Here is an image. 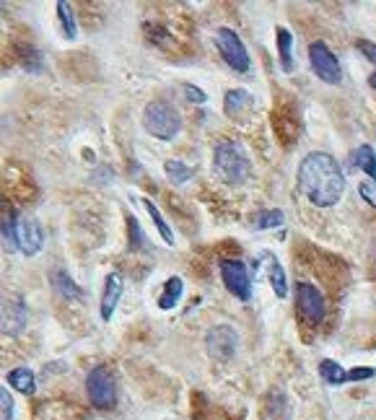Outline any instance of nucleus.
Instances as JSON below:
<instances>
[{
    "instance_id": "f257e3e1",
    "label": "nucleus",
    "mask_w": 376,
    "mask_h": 420,
    "mask_svg": "<svg viewBox=\"0 0 376 420\" xmlns=\"http://www.w3.org/2000/svg\"><path fill=\"white\" fill-rule=\"evenodd\" d=\"M298 190L312 205L332 208L345 193V177L330 153L314 150L298 166Z\"/></svg>"
},
{
    "instance_id": "f03ea898",
    "label": "nucleus",
    "mask_w": 376,
    "mask_h": 420,
    "mask_svg": "<svg viewBox=\"0 0 376 420\" xmlns=\"http://www.w3.org/2000/svg\"><path fill=\"white\" fill-rule=\"evenodd\" d=\"M0 239H3V247L8 252H21L26 257H34L36 252L42 250L44 231L34 218H26V215L8 210L0 218Z\"/></svg>"
},
{
    "instance_id": "7ed1b4c3",
    "label": "nucleus",
    "mask_w": 376,
    "mask_h": 420,
    "mask_svg": "<svg viewBox=\"0 0 376 420\" xmlns=\"http://www.w3.org/2000/svg\"><path fill=\"white\" fill-rule=\"evenodd\" d=\"M143 125L158 140H174L179 135V130H182V117H179L174 104L156 99L151 101L146 112H143Z\"/></svg>"
},
{
    "instance_id": "20e7f679",
    "label": "nucleus",
    "mask_w": 376,
    "mask_h": 420,
    "mask_svg": "<svg viewBox=\"0 0 376 420\" xmlns=\"http://www.w3.org/2000/svg\"><path fill=\"white\" fill-rule=\"evenodd\" d=\"M213 164H215V174H218L223 182H228V185H239L249 174V158L239 143L220 140L218 145H215Z\"/></svg>"
},
{
    "instance_id": "39448f33",
    "label": "nucleus",
    "mask_w": 376,
    "mask_h": 420,
    "mask_svg": "<svg viewBox=\"0 0 376 420\" xmlns=\"http://www.w3.org/2000/svg\"><path fill=\"white\" fill-rule=\"evenodd\" d=\"M86 392H88V402L96 410H109L117 402V386H114V377L107 366H96L88 371L86 377Z\"/></svg>"
},
{
    "instance_id": "423d86ee",
    "label": "nucleus",
    "mask_w": 376,
    "mask_h": 420,
    "mask_svg": "<svg viewBox=\"0 0 376 420\" xmlns=\"http://www.w3.org/2000/svg\"><path fill=\"white\" fill-rule=\"evenodd\" d=\"M215 47H218L220 57L226 60L228 68H234L236 73H247L249 71V55H247V47L244 42L239 39L234 29H226L220 26L215 29Z\"/></svg>"
},
{
    "instance_id": "0eeeda50",
    "label": "nucleus",
    "mask_w": 376,
    "mask_h": 420,
    "mask_svg": "<svg viewBox=\"0 0 376 420\" xmlns=\"http://www.w3.org/2000/svg\"><path fill=\"white\" fill-rule=\"evenodd\" d=\"M309 63H312L317 78L325 81L330 86H337L342 81V71L337 57L332 55V50L325 42H312L309 44Z\"/></svg>"
},
{
    "instance_id": "6e6552de",
    "label": "nucleus",
    "mask_w": 376,
    "mask_h": 420,
    "mask_svg": "<svg viewBox=\"0 0 376 420\" xmlns=\"http://www.w3.org/2000/svg\"><path fill=\"white\" fill-rule=\"evenodd\" d=\"M220 278L226 283L228 293H234L239 301L252 299V278H249L247 265L242 260H223L220 262Z\"/></svg>"
},
{
    "instance_id": "1a4fd4ad",
    "label": "nucleus",
    "mask_w": 376,
    "mask_h": 420,
    "mask_svg": "<svg viewBox=\"0 0 376 420\" xmlns=\"http://www.w3.org/2000/svg\"><path fill=\"white\" fill-rule=\"evenodd\" d=\"M296 307L309 324H320L325 317V299L312 283H296Z\"/></svg>"
},
{
    "instance_id": "9d476101",
    "label": "nucleus",
    "mask_w": 376,
    "mask_h": 420,
    "mask_svg": "<svg viewBox=\"0 0 376 420\" xmlns=\"http://www.w3.org/2000/svg\"><path fill=\"white\" fill-rule=\"evenodd\" d=\"M205 345L208 353L218 361H228V358L236 353V345H239V335L228 324H218V327L208 329L205 335Z\"/></svg>"
},
{
    "instance_id": "9b49d317",
    "label": "nucleus",
    "mask_w": 376,
    "mask_h": 420,
    "mask_svg": "<svg viewBox=\"0 0 376 420\" xmlns=\"http://www.w3.org/2000/svg\"><path fill=\"white\" fill-rule=\"evenodd\" d=\"M26 327V307L21 299L0 301V329L8 335H19Z\"/></svg>"
},
{
    "instance_id": "f8f14e48",
    "label": "nucleus",
    "mask_w": 376,
    "mask_h": 420,
    "mask_svg": "<svg viewBox=\"0 0 376 420\" xmlns=\"http://www.w3.org/2000/svg\"><path fill=\"white\" fill-rule=\"evenodd\" d=\"M122 296V278L117 272L107 275V283H104V293H101V319L109 322L114 317V309H117V301Z\"/></svg>"
},
{
    "instance_id": "ddd939ff",
    "label": "nucleus",
    "mask_w": 376,
    "mask_h": 420,
    "mask_svg": "<svg viewBox=\"0 0 376 420\" xmlns=\"http://www.w3.org/2000/svg\"><path fill=\"white\" fill-rule=\"evenodd\" d=\"M263 257L268 260V278H270V285H273V291H275L278 299H285V296H288V283H285L283 265L278 262L270 252H263Z\"/></svg>"
},
{
    "instance_id": "4468645a",
    "label": "nucleus",
    "mask_w": 376,
    "mask_h": 420,
    "mask_svg": "<svg viewBox=\"0 0 376 420\" xmlns=\"http://www.w3.org/2000/svg\"><path fill=\"white\" fill-rule=\"evenodd\" d=\"M8 384L14 386L16 392H21V394H34V389H36L34 371L26 369V366H19V369H14L11 374H8Z\"/></svg>"
},
{
    "instance_id": "2eb2a0df",
    "label": "nucleus",
    "mask_w": 376,
    "mask_h": 420,
    "mask_svg": "<svg viewBox=\"0 0 376 420\" xmlns=\"http://www.w3.org/2000/svg\"><path fill=\"white\" fill-rule=\"evenodd\" d=\"M320 377L325 379L330 386H342L348 384V371L342 369L340 364H335V361H330V358H325L320 364Z\"/></svg>"
},
{
    "instance_id": "dca6fc26",
    "label": "nucleus",
    "mask_w": 376,
    "mask_h": 420,
    "mask_svg": "<svg viewBox=\"0 0 376 420\" xmlns=\"http://www.w3.org/2000/svg\"><path fill=\"white\" fill-rule=\"evenodd\" d=\"M285 223L283 210H260L252 215V228L255 231H268V228H280Z\"/></svg>"
},
{
    "instance_id": "f3484780",
    "label": "nucleus",
    "mask_w": 376,
    "mask_h": 420,
    "mask_svg": "<svg viewBox=\"0 0 376 420\" xmlns=\"http://www.w3.org/2000/svg\"><path fill=\"white\" fill-rule=\"evenodd\" d=\"M52 285H55V291L60 293L63 299H81V288L73 283V278L68 272H63V270L52 272Z\"/></svg>"
},
{
    "instance_id": "a211bd4d",
    "label": "nucleus",
    "mask_w": 376,
    "mask_h": 420,
    "mask_svg": "<svg viewBox=\"0 0 376 420\" xmlns=\"http://www.w3.org/2000/svg\"><path fill=\"white\" fill-rule=\"evenodd\" d=\"M182 291H185V283H182V278H169V280H166V285H163V293L158 296V307H161V309H171L179 301Z\"/></svg>"
},
{
    "instance_id": "6ab92c4d",
    "label": "nucleus",
    "mask_w": 376,
    "mask_h": 420,
    "mask_svg": "<svg viewBox=\"0 0 376 420\" xmlns=\"http://www.w3.org/2000/svg\"><path fill=\"white\" fill-rule=\"evenodd\" d=\"M57 19H60V26H63V34L68 39H76L78 36V26H76V16H73V6L71 3H57Z\"/></svg>"
},
{
    "instance_id": "aec40b11",
    "label": "nucleus",
    "mask_w": 376,
    "mask_h": 420,
    "mask_svg": "<svg viewBox=\"0 0 376 420\" xmlns=\"http://www.w3.org/2000/svg\"><path fill=\"white\" fill-rule=\"evenodd\" d=\"M291 44H293V36L288 29H278V52H280V65H283L285 73L293 71V60H291Z\"/></svg>"
},
{
    "instance_id": "412c9836",
    "label": "nucleus",
    "mask_w": 376,
    "mask_h": 420,
    "mask_svg": "<svg viewBox=\"0 0 376 420\" xmlns=\"http://www.w3.org/2000/svg\"><path fill=\"white\" fill-rule=\"evenodd\" d=\"M247 107H252V96H249L244 88H236V91L226 93V101H223L226 114H239L242 109H247Z\"/></svg>"
},
{
    "instance_id": "4be33fe9",
    "label": "nucleus",
    "mask_w": 376,
    "mask_h": 420,
    "mask_svg": "<svg viewBox=\"0 0 376 420\" xmlns=\"http://www.w3.org/2000/svg\"><path fill=\"white\" fill-rule=\"evenodd\" d=\"M355 166L361 171H366L371 179L376 182V153H374V148L371 145H361V148L355 150V161H353Z\"/></svg>"
},
{
    "instance_id": "5701e85b",
    "label": "nucleus",
    "mask_w": 376,
    "mask_h": 420,
    "mask_svg": "<svg viewBox=\"0 0 376 420\" xmlns=\"http://www.w3.org/2000/svg\"><path fill=\"white\" fill-rule=\"evenodd\" d=\"M143 205H146V210L151 213V218H153V223H156V228H158V234H161V239L166 244H174V231L169 228V223L163 221V215H161V210L156 208V203H151V200H143Z\"/></svg>"
},
{
    "instance_id": "b1692460",
    "label": "nucleus",
    "mask_w": 376,
    "mask_h": 420,
    "mask_svg": "<svg viewBox=\"0 0 376 420\" xmlns=\"http://www.w3.org/2000/svg\"><path fill=\"white\" fill-rule=\"evenodd\" d=\"M163 169H166V174H169V177L174 179L177 185H185L187 179L192 177V169L185 164V161H179V158H171V161H166V164H163Z\"/></svg>"
},
{
    "instance_id": "393cba45",
    "label": "nucleus",
    "mask_w": 376,
    "mask_h": 420,
    "mask_svg": "<svg viewBox=\"0 0 376 420\" xmlns=\"http://www.w3.org/2000/svg\"><path fill=\"white\" fill-rule=\"evenodd\" d=\"M128 231H130V250L143 252L146 247H148V242H146V234H143V228H141V223H138V218H135V215H130V218H128Z\"/></svg>"
},
{
    "instance_id": "a878e982",
    "label": "nucleus",
    "mask_w": 376,
    "mask_h": 420,
    "mask_svg": "<svg viewBox=\"0 0 376 420\" xmlns=\"http://www.w3.org/2000/svg\"><path fill=\"white\" fill-rule=\"evenodd\" d=\"M0 420H14V397L0 384Z\"/></svg>"
},
{
    "instance_id": "bb28decb",
    "label": "nucleus",
    "mask_w": 376,
    "mask_h": 420,
    "mask_svg": "<svg viewBox=\"0 0 376 420\" xmlns=\"http://www.w3.org/2000/svg\"><path fill=\"white\" fill-rule=\"evenodd\" d=\"M182 91H185V93H187V99L195 101V104H205V101H208V96H205V93H203V91H200L198 86L185 83V86H182Z\"/></svg>"
},
{
    "instance_id": "cd10ccee",
    "label": "nucleus",
    "mask_w": 376,
    "mask_h": 420,
    "mask_svg": "<svg viewBox=\"0 0 376 420\" xmlns=\"http://www.w3.org/2000/svg\"><path fill=\"white\" fill-rule=\"evenodd\" d=\"M376 371L374 369H353L348 371V381H363V379H374Z\"/></svg>"
},
{
    "instance_id": "c85d7f7f",
    "label": "nucleus",
    "mask_w": 376,
    "mask_h": 420,
    "mask_svg": "<svg viewBox=\"0 0 376 420\" xmlns=\"http://www.w3.org/2000/svg\"><path fill=\"white\" fill-rule=\"evenodd\" d=\"M358 50L366 55V60L376 63V44L374 42H369V39H358Z\"/></svg>"
},
{
    "instance_id": "c756f323",
    "label": "nucleus",
    "mask_w": 376,
    "mask_h": 420,
    "mask_svg": "<svg viewBox=\"0 0 376 420\" xmlns=\"http://www.w3.org/2000/svg\"><path fill=\"white\" fill-rule=\"evenodd\" d=\"M358 193H361L363 200H369L371 205L376 208V185H371V182H363V185L358 187Z\"/></svg>"
},
{
    "instance_id": "7c9ffc66",
    "label": "nucleus",
    "mask_w": 376,
    "mask_h": 420,
    "mask_svg": "<svg viewBox=\"0 0 376 420\" xmlns=\"http://www.w3.org/2000/svg\"><path fill=\"white\" fill-rule=\"evenodd\" d=\"M371 86H374V88H376V73H374V76H371Z\"/></svg>"
}]
</instances>
